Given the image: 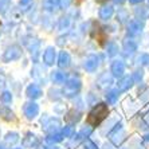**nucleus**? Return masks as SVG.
<instances>
[{
	"mask_svg": "<svg viewBox=\"0 0 149 149\" xmlns=\"http://www.w3.org/2000/svg\"><path fill=\"white\" fill-rule=\"evenodd\" d=\"M120 1H121V0H120Z\"/></svg>",
	"mask_w": 149,
	"mask_h": 149,
	"instance_id": "f8f14e48",
	"label": "nucleus"
},
{
	"mask_svg": "<svg viewBox=\"0 0 149 149\" xmlns=\"http://www.w3.org/2000/svg\"><path fill=\"white\" fill-rule=\"evenodd\" d=\"M40 89L38 86H35V85H30L27 87V95L30 98H38L40 97Z\"/></svg>",
	"mask_w": 149,
	"mask_h": 149,
	"instance_id": "7ed1b4c3",
	"label": "nucleus"
},
{
	"mask_svg": "<svg viewBox=\"0 0 149 149\" xmlns=\"http://www.w3.org/2000/svg\"><path fill=\"white\" fill-rule=\"evenodd\" d=\"M70 3V0H61V4H62L63 7H67Z\"/></svg>",
	"mask_w": 149,
	"mask_h": 149,
	"instance_id": "9d476101",
	"label": "nucleus"
},
{
	"mask_svg": "<svg viewBox=\"0 0 149 149\" xmlns=\"http://www.w3.org/2000/svg\"><path fill=\"white\" fill-rule=\"evenodd\" d=\"M45 62L47 63V65H51L52 62H54V51H52V49H49L47 51L45 52Z\"/></svg>",
	"mask_w": 149,
	"mask_h": 149,
	"instance_id": "423d86ee",
	"label": "nucleus"
},
{
	"mask_svg": "<svg viewBox=\"0 0 149 149\" xmlns=\"http://www.w3.org/2000/svg\"><path fill=\"white\" fill-rule=\"evenodd\" d=\"M17 140H19V136H17V133H7V136H6V137H4V141L7 142L8 145H11V144H15V142L17 141Z\"/></svg>",
	"mask_w": 149,
	"mask_h": 149,
	"instance_id": "20e7f679",
	"label": "nucleus"
},
{
	"mask_svg": "<svg viewBox=\"0 0 149 149\" xmlns=\"http://www.w3.org/2000/svg\"><path fill=\"white\" fill-rule=\"evenodd\" d=\"M0 101L3 102V104H10L11 101H12V94L11 91H3V93L0 94Z\"/></svg>",
	"mask_w": 149,
	"mask_h": 149,
	"instance_id": "39448f33",
	"label": "nucleus"
},
{
	"mask_svg": "<svg viewBox=\"0 0 149 149\" xmlns=\"http://www.w3.org/2000/svg\"><path fill=\"white\" fill-rule=\"evenodd\" d=\"M22 55V49L19 46H10L6 51H4L3 55V61L4 62H11V61H16L19 59Z\"/></svg>",
	"mask_w": 149,
	"mask_h": 149,
	"instance_id": "f257e3e1",
	"label": "nucleus"
},
{
	"mask_svg": "<svg viewBox=\"0 0 149 149\" xmlns=\"http://www.w3.org/2000/svg\"><path fill=\"white\" fill-rule=\"evenodd\" d=\"M10 6V0H0V14L6 12Z\"/></svg>",
	"mask_w": 149,
	"mask_h": 149,
	"instance_id": "6e6552de",
	"label": "nucleus"
},
{
	"mask_svg": "<svg viewBox=\"0 0 149 149\" xmlns=\"http://www.w3.org/2000/svg\"><path fill=\"white\" fill-rule=\"evenodd\" d=\"M132 1H137V0H132Z\"/></svg>",
	"mask_w": 149,
	"mask_h": 149,
	"instance_id": "9b49d317",
	"label": "nucleus"
},
{
	"mask_svg": "<svg viewBox=\"0 0 149 149\" xmlns=\"http://www.w3.org/2000/svg\"><path fill=\"white\" fill-rule=\"evenodd\" d=\"M38 110L39 108L36 104H27L24 106V114L27 116V118H34L38 114Z\"/></svg>",
	"mask_w": 149,
	"mask_h": 149,
	"instance_id": "f03ea898",
	"label": "nucleus"
},
{
	"mask_svg": "<svg viewBox=\"0 0 149 149\" xmlns=\"http://www.w3.org/2000/svg\"><path fill=\"white\" fill-rule=\"evenodd\" d=\"M31 4H32V0H20L19 1V6H20V8L23 11H27L28 8L31 7Z\"/></svg>",
	"mask_w": 149,
	"mask_h": 149,
	"instance_id": "0eeeda50",
	"label": "nucleus"
},
{
	"mask_svg": "<svg viewBox=\"0 0 149 149\" xmlns=\"http://www.w3.org/2000/svg\"><path fill=\"white\" fill-rule=\"evenodd\" d=\"M55 0H45V7L46 10H54L55 7Z\"/></svg>",
	"mask_w": 149,
	"mask_h": 149,
	"instance_id": "1a4fd4ad",
	"label": "nucleus"
}]
</instances>
